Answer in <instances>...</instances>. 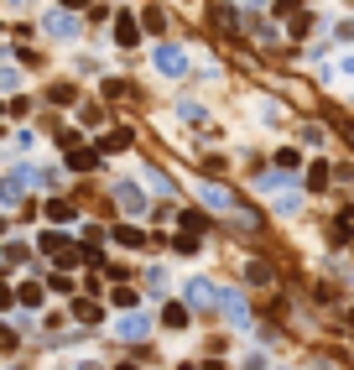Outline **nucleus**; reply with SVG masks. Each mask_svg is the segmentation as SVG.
Here are the masks:
<instances>
[{"mask_svg": "<svg viewBox=\"0 0 354 370\" xmlns=\"http://www.w3.org/2000/svg\"><path fill=\"white\" fill-rule=\"evenodd\" d=\"M152 63L167 73V79H183V73H188V52H183V48H172V42H162V48L152 52Z\"/></svg>", "mask_w": 354, "mask_h": 370, "instance_id": "obj_1", "label": "nucleus"}, {"mask_svg": "<svg viewBox=\"0 0 354 370\" xmlns=\"http://www.w3.org/2000/svg\"><path fill=\"white\" fill-rule=\"evenodd\" d=\"M115 42H120L125 52L141 42V21H136V11H115Z\"/></svg>", "mask_w": 354, "mask_h": 370, "instance_id": "obj_2", "label": "nucleus"}, {"mask_svg": "<svg viewBox=\"0 0 354 370\" xmlns=\"http://www.w3.org/2000/svg\"><path fill=\"white\" fill-rule=\"evenodd\" d=\"M183 298H188V308H214L219 287H214V282H203V276H193V282L183 287Z\"/></svg>", "mask_w": 354, "mask_h": 370, "instance_id": "obj_3", "label": "nucleus"}, {"mask_svg": "<svg viewBox=\"0 0 354 370\" xmlns=\"http://www.w3.org/2000/svg\"><path fill=\"white\" fill-rule=\"evenodd\" d=\"M37 245H42L48 256H63V266H79V251H73V245H68V240L58 235V229H48V235L37 240Z\"/></svg>", "mask_w": 354, "mask_h": 370, "instance_id": "obj_4", "label": "nucleus"}, {"mask_svg": "<svg viewBox=\"0 0 354 370\" xmlns=\"http://www.w3.org/2000/svg\"><path fill=\"white\" fill-rule=\"evenodd\" d=\"M214 308L225 313L229 323H245L250 313H245V298H240V292H219V298H214Z\"/></svg>", "mask_w": 354, "mask_h": 370, "instance_id": "obj_5", "label": "nucleus"}, {"mask_svg": "<svg viewBox=\"0 0 354 370\" xmlns=\"http://www.w3.org/2000/svg\"><path fill=\"white\" fill-rule=\"evenodd\" d=\"M146 329H152V318H146V313H125V318L115 323L120 339H146Z\"/></svg>", "mask_w": 354, "mask_h": 370, "instance_id": "obj_6", "label": "nucleus"}, {"mask_svg": "<svg viewBox=\"0 0 354 370\" xmlns=\"http://www.w3.org/2000/svg\"><path fill=\"white\" fill-rule=\"evenodd\" d=\"M32 183H37V167H16L11 178H6V188H0V193H6V198H21Z\"/></svg>", "mask_w": 354, "mask_h": 370, "instance_id": "obj_7", "label": "nucleus"}, {"mask_svg": "<svg viewBox=\"0 0 354 370\" xmlns=\"http://www.w3.org/2000/svg\"><path fill=\"white\" fill-rule=\"evenodd\" d=\"M115 203H125L130 214H141V209H146V193L136 188V183H115Z\"/></svg>", "mask_w": 354, "mask_h": 370, "instance_id": "obj_8", "label": "nucleus"}, {"mask_svg": "<svg viewBox=\"0 0 354 370\" xmlns=\"http://www.w3.org/2000/svg\"><path fill=\"white\" fill-rule=\"evenodd\" d=\"M99 167V152L89 146H68V172H94Z\"/></svg>", "mask_w": 354, "mask_h": 370, "instance_id": "obj_9", "label": "nucleus"}, {"mask_svg": "<svg viewBox=\"0 0 354 370\" xmlns=\"http://www.w3.org/2000/svg\"><path fill=\"white\" fill-rule=\"evenodd\" d=\"M203 203H214V209H235V193H229V188H219V183H203Z\"/></svg>", "mask_w": 354, "mask_h": 370, "instance_id": "obj_10", "label": "nucleus"}, {"mask_svg": "<svg viewBox=\"0 0 354 370\" xmlns=\"http://www.w3.org/2000/svg\"><path fill=\"white\" fill-rule=\"evenodd\" d=\"M73 318H79V323H99V318H105V308H99L94 298H73Z\"/></svg>", "mask_w": 354, "mask_h": 370, "instance_id": "obj_11", "label": "nucleus"}, {"mask_svg": "<svg viewBox=\"0 0 354 370\" xmlns=\"http://www.w3.org/2000/svg\"><path fill=\"white\" fill-rule=\"evenodd\" d=\"M48 32L63 37V42H73V37H79V21H73V16H48Z\"/></svg>", "mask_w": 354, "mask_h": 370, "instance_id": "obj_12", "label": "nucleus"}, {"mask_svg": "<svg viewBox=\"0 0 354 370\" xmlns=\"http://www.w3.org/2000/svg\"><path fill=\"white\" fill-rule=\"evenodd\" d=\"M141 183H146V188H152V193H162V198H172V183H167V172L146 167V172H141Z\"/></svg>", "mask_w": 354, "mask_h": 370, "instance_id": "obj_13", "label": "nucleus"}, {"mask_svg": "<svg viewBox=\"0 0 354 370\" xmlns=\"http://www.w3.org/2000/svg\"><path fill=\"white\" fill-rule=\"evenodd\" d=\"M11 302H21V308H37V302H42V287H37V282H21V292H11Z\"/></svg>", "mask_w": 354, "mask_h": 370, "instance_id": "obj_14", "label": "nucleus"}, {"mask_svg": "<svg viewBox=\"0 0 354 370\" xmlns=\"http://www.w3.org/2000/svg\"><path fill=\"white\" fill-rule=\"evenodd\" d=\"M115 240L136 251V245H146V229H136V225H120V229H115Z\"/></svg>", "mask_w": 354, "mask_h": 370, "instance_id": "obj_15", "label": "nucleus"}, {"mask_svg": "<svg viewBox=\"0 0 354 370\" xmlns=\"http://www.w3.org/2000/svg\"><path fill=\"white\" fill-rule=\"evenodd\" d=\"M26 256H32V251H26V240H11V245H6V256H0V266H21Z\"/></svg>", "mask_w": 354, "mask_h": 370, "instance_id": "obj_16", "label": "nucleus"}, {"mask_svg": "<svg viewBox=\"0 0 354 370\" xmlns=\"http://www.w3.org/2000/svg\"><path fill=\"white\" fill-rule=\"evenodd\" d=\"M162 323H167V329H183V323H188V308H183V302H167Z\"/></svg>", "mask_w": 354, "mask_h": 370, "instance_id": "obj_17", "label": "nucleus"}, {"mask_svg": "<svg viewBox=\"0 0 354 370\" xmlns=\"http://www.w3.org/2000/svg\"><path fill=\"white\" fill-rule=\"evenodd\" d=\"M48 219H63V225H73V219H79V214H73V203L52 198V203H48Z\"/></svg>", "mask_w": 354, "mask_h": 370, "instance_id": "obj_18", "label": "nucleus"}, {"mask_svg": "<svg viewBox=\"0 0 354 370\" xmlns=\"http://www.w3.org/2000/svg\"><path fill=\"white\" fill-rule=\"evenodd\" d=\"M99 146H105V152H125V146H130V131H110V136H99Z\"/></svg>", "mask_w": 354, "mask_h": 370, "instance_id": "obj_19", "label": "nucleus"}, {"mask_svg": "<svg viewBox=\"0 0 354 370\" xmlns=\"http://www.w3.org/2000/svg\"><path fill=\"white\" fill-rule=\"evenodd\" d=\"M214 21H219V26H229V32H235V26H240V16H235V6H229V0H225V6H214Z\"/></svg>", "mask_w": 354, "mask_h": 370, "instance_id": "obj_20", "label": "nucleus"}, {"mask_svg": "<svg viewBox=\"0 0 354 370\" xmlns=\"http://www.w3.org/2000/svg\"><path fill=\"white\" fill-rule=\"evenodd\" d=\"M130 94H136V89H130L125 79H110L105 84V99H130Z\"/></svg>", "mask_w": 354, "mask_h": 370, "instance_id": "obj_21", "label": "nucleus"}, {"mask_svg": "<svg viewBox=\"0 0 354 370\" xmlns=\"http://www.w3.org/2000/svg\"><path fill=\"white\" fill-rule=\"evenodd\" d=\"M141 26H146V32H167V16L152 6V11H141Z\"/></svg>", "mask_w": 354, "mask_h": 370, "instance_id": "obj_22", "label": "nucleus"}, {"mask_svg": "<svg viewBox=\"0 0 354 370\" xmlns=\"http://www.w3.org/2000/svg\"><path fill=\"white\" fill-rule=\"evenodd\" d=\"M297 209H302L297 193H276V214H297Z\"/></svg>", "mask_w": 354, "mask_h": 370, "instance_id": "obj_23", "label": "nucleus"}, {"mask_svg": "<svg viewBox=\"0 0 354 370\" xmlns=\"http://www.w3.org/2000/svg\"><path fill=\"white\" fill-rule=\"evenodd\" d=\"M307 183H313V188H323V183H329V167H323V162H313V167H307Z\"/></svg>", "mask_w": 354, "mask_h": 370, "instance_id": "obj_24", "label": "nucleus"}, {"mask_svg": "<svg viewBox=\"0 0 354 370\" xmlns=\"http://www.w3.org/2000/svg\"><path fill=\"white\" fill-rule=\"evenodd\" d=\"M110 302H115V308H136V292H130V287H115V298H110Z\"/></svg>", "mask_w": 354, "mask_h": 370, "instance_id": "obj_25", "label": "nucleus"}, {"mask_svg": "<svg viewBox=\"0 0 354 370\" xmlns=\"http://www.w3.org/2000/svg\"><path fill=\"white\" fill-rule=\"evenodd\" d=\"M146 287H152V292H162V287H167V271H162V266H152V271H146Z\"/></svg>", "mask_w": 354, "mask_h": 370, "instance_id": "obj_26", "label": "nucleus"}, {"mask_svg": "<svg viewBox=\"0 0 354 370\" xmlns=\"http://www.w3.org/2000/svg\"><path fill=\"white\" fill-rule=\"evenodd\" d=\"M250 282H271V266H266V261H250Z\"/></svg>", "mask_w": 354, "mask_h": 370, "instance_id": "obj_27", "label": "nucleus"}, {"mask_svg": "<svg viewBox=\"0 0 354 370\" xmlns=\"http://www.w3.org/2000/svg\"><path fill=\"white\" fill-rule=\"evenodd\" d=\"M307 26H313V16L297 11V16H292V37H307Z\"/></svg>", "mask_w": 354, "mask_h": 370, "instance_id": "obj_28", "label": "nucleus"}, {"mask_svg": "<svg viewBox=\"0 0 354 370\" xmlns=\"http://www.w3.org/2000/svg\"><path fill=\"white\" fill-rule=\"evenodd\" d=\"M0 349H16V329L11 323H0Z\"/></svg>", "mask_w": 354, "mask_h": 370, "instance_id": "obj_29", "label": "nucleus"}, {"mask_svg": "<svg viewBox=\"0 0 354 370\" xmlns=\"http://www.w3.org/2000/svg\"><path fill=\"white\" fill-rule=\"evenodd\" d=\"M0 89H16V68H0Z\"/></svg>", "mask_w": 354, "mask_h": 370, "instance_id": "obj_30", "label": "nucleus"}, {"mask_svg": "<svg viewBox=\"0 0 354 370\" xmlns=\"http://www.w3.org/2000/svg\"><path fill=\"white\" fill-rule=\"evenodd\" d=\"M0 308H11V287L0 282Z\"/></svg>", "mask_w": 354, "mask_h": 370, "instance_id": "obj_31", "label": "nucleus"}, {"mask_svg": "<svg viewBox=\"0 0 354 370\" xmlns=\"http://www.w3.org/2000/svg\"><path fill=\"white\" fill-rule=\"evenodd\" d=\"M58 6L63 11H79V6H89V0H58Z\"/></svg>", "mask_w": 354, "mask_h": 370, "instance_id": "obj_32", "label": "nucleus"}, {"mask_svg": "<svg viewBox=\"0 0 354 370\" xmlns=\"http://www.w3.org/2000/svg\"><path fill=\"white\" fill-rule=\"evenodd\" d=\"M245 370H266V365H260V360H245Z\"/></svg>", "mask_w": 354, "mask_h": 370, "instance_id": "obj_33", "label": "nucleus"}, {"mask_svg": "<svg viewBox=\"0 0 354 370\" xmlns=\"http://www.w3.org/2000/svg\"><path fill=\"white\" fill-rule=\"evenodd\" d=\"M240 6H266V0H240Z\"/></svg>", "mask_w": 354, "mask_h": 370, "instance_id": "obj_34", "label": "nucleus"}, {"mask_svg": "<svg viewBox=\"0 0 354 370\" xmlns=\"http://www.w3.org/2000/svg\"><path fill=\"white\" fill-rule=\"evenodd\" d=\"M0 235H6V214H0Z\"/></svg>", "mask_w": 354, "mask_h": 370, "instance_id": "obj_35", "label": "nucleus"}, {"mask_svg": "<svg viewBox=\"0 0 354 370\" xmlns=\"http://www.w3.org/2000/svg\"><path fill=\"white\" fill-rule=\"evenodd\" d=\"M115 370H136V365H115Z\"/></svg>", "mask_w": 354, "mask_h": 370, "instance_id": "obj_36", "label": "nucleus"}, {"mask_svg": "<svg viewBox=\"0 0 354 370\" xmlns=\"http://www.w3.org/2000/svg\"><path fill=\"white\" fill-rule=\"evenodd\" d=\"M183 370H193V365H183Z\"/></svg>", "mask_w": 354, "mask_h": 370, "instance_id": "obj_37", "label": "nucleus"}, {"mask_svg": "<svg viewBox=\"0 0 354 370\" xmlns=\"http://www.w3.org/2000/svg\"><path fill=\"white\" fill-rule=\"evenodd\" d=\"M21 6H26V0H21Z\"/></svg>", "mask_w": 354, "mask_h": 370, "instance_id": "obj_38", "label": "nucleus"}]
</instances>
